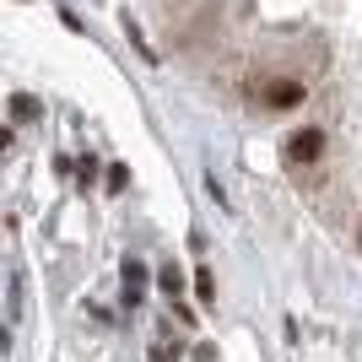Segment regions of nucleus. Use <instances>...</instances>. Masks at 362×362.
Returning a JSON list of instances; mask_svg holds the SVG:
<instances>
[{
    "label": "nucleus",
    "instance_id": "1",
    "mask_svg": "<svg viewBox=\"0 0 362 362\" xmlns=\"http://www.w3.org/2000/svg\"><path fill=\"white\" fill-rule=\"evenodd\" d=\"M325 157V130H298V136L287 141V163L292 168H308Z\"/></svg>",
    "mask_w": 362,
    "mask_h": 362
},
{
    "label": "nucleus",
    "instance_id": "2",
    "mask_svg": "<svg viewBox=\"0 0 362 362\" xmlns=\"http://www.w3.org/2000/svg\"><path fill=\"white\" fill-rule=\"evenodd\" d=\"M303 103V81L298 76H276V81H265V108H276V114H287V108Z\"/></svg>",
    "mask_w": 362,
    "mask_h": 362
},
{
    "label": "nucleus",
    "instance_id": "3",
    "mask_svg": "<svg viewBox=\"0 0 362 362\" xmlns=\"http://www.w3.org/2000/svg\"><path fill=\"white\" fill-rule=\"evenodd\" d=\"M141 292H146V265H141V259H124V298L141 303Z\"/></svg>",
    "mask_w": 362,
    "mask_h": 362
},
{
    "label": "nucleus",
    "instance_id": "4",
    "mask_svg": "<svg viewBox=\"0 0 362 362\" xmlns=\"http://www.w3.org/2000/svg\"><path fill=\"white\" fill-rule=\"evenodd\" d=\"M38 114H44V108H38V98H28V92H16V98H11V119H16V124L38 119Z\"/></svg>",
    "mask_w": 362,
    "mask_h": 362
},
{
    "label": "nucleus",
    "instance_id": "5",
    "mask_svg": "<svg viewBox=\"0 0 362 362\" xmlns=\"http://www.w3.org/2000/svg\"><path fill=\"white\" fill-rule=\"evenodd\" d=\"M195 292H200V303H216V276L200 271V276H195Z\"/></svg>",
    "mask_w": 362,
    "mask_h": 362
},
{
    "label": "nucleus",
    "instance_id": "6",
    "mask_svg": "<svg viewBox=\"0 0 362 362\" xmlns=\"http://www.w3.org/2000/svg\"><path fill=\"white\" fill-rule=\"evenodd\" d=\"M163 292H168V298H179V292H184V276H179V265H168V271H163Z\"/></svg>",
    "mask_w": 362,
    "mask_h": 362
},
{
    "label": "nucleus",
    "instance_id": "7",
    "mask_svg": "<svg viewBox=\"0 0 362 362\" xmlns=\"http://www.w3.org/2000/svg\"><path fill=\"white\" fill-rule=\"evenodd\" d=\"M76 179H81V184L98 179V157H81V163H76Z\"/></svg>",
    "mask_w": 362,
    "mask_h": 362
},
{
    "label": "nucleus",
    "instance_id": "8",
    "mask_svg": "<svg viewBox=\"0 0 362 362\" xmlns=\"http://www.w3.org/2000/svg\"><path fill=\"white\" fill-rule=\"evenodd\" d=\"M124 184H130V168L114 163V168H108V189H124Z\"/></svg>",
    "mask_w": 362,
    "mask_h": 362
},
{
    "label": "nucleus",
    "instance_id": "9",
    "mask_svg": "<svg viewBox=\"0 0 362 362\" xmlns=\"http://www.w3.org/2000/svg\"><path fill=\"white\" fill-rule=\"evenodd\" d=\"M146 362H173V346H151V357Z\"/></svg>",
    "mask_w": 362,
    "mask_h": 362
},
{
    "label": "nucleus",
    "instance_id": "10",
    "mask_svg": "<svg viewBox=\"0 0 362 362\" xmlns=\"http://www.w3.org/2000/svg\"><path fill=\"white\" fill-rule=\"evenodd\" d=\"M357 249H362V233H357Z\"/></svg>",
    "mask_w": 362,
    "mask_h": 362
}]
</instances>
